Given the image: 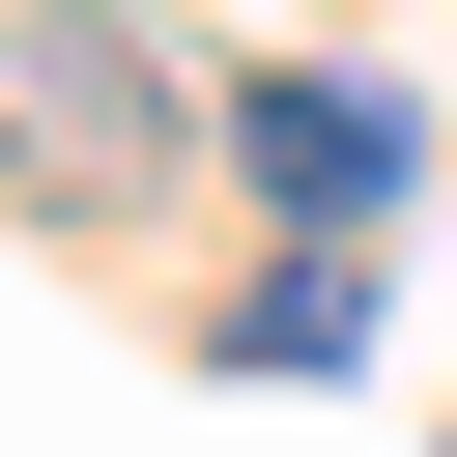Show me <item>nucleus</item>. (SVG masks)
<instances>
[{
	"mask_svg": "<svg viewBox=\"0 0 457 457\" xmlns=\"http://www.w3.org/2000/svg\"><path fill=\"white\" fill-rule=\"evenodd\" d=\"M228 143H257V171L314 200V228H343V200H400V114H371V86H257Z\"/></svg>",
	"mask_w": 457,
	"mask_h": 457,
	"instance_id": "obj_2",
	"label": "nucleus"
},
{
	"mask_svg": "<svg viewBox=\"0 0 457 457\" xmlns=\"http://www.w3.org/2000/svg\"><path fill=\"white\" fill-rule=\"evenodd\" d=\"M0 171H29V200H114V171H171V57H143V29H29V86H0Z\"/></svg>",
	"mask_w": 457,
	"mask_h": 457,
	"instance_id": "obj_1",
	"label": "nucleus"
},
{
	"mask_svg": "<svg viewBox=\"0 0 457 457\" xmlns=\"http://www.w3.org/2000/svg\"><path fill=\"white\" fill-rule=\"evenodd\" d=\"M343 343H371V286H343V257H286V286L228 314V371H343Z\"/></svg>",
	"mask_w": 457,
	"mask_h": 457,
	"instance_id": "obj_3",
	"label": "nucleus"
}]
</instances>
